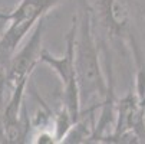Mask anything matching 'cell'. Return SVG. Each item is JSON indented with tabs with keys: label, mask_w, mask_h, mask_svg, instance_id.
<instances>
[{
	"label": "cell",
	"mask_w": 145,
	"mask_h": 144,
	"mask_svg": "<svg viewBox=\"0 0 145 144\" xmlns=\"http://www.w3.org/2000/svg\"><path fill=\"white\" fill-rule=\"evenodd\" d=\"M75 71L79 89L80 110L82 105L88 108H98L111 94L112 84H108L99 62L98 45L92 26V9L86 3L76 30L75 40ZM84 111V110H82Z\"/></svg>",
	"instance_id": "cell-1"
},
{
	"label": "cell",
	"mask_w": 145,
	"mask_h": 144,
	"mask_svg": "<svg viewBox=\"0 0 145 144\" xmlns=\"http://www.w3.org/2000/svg\"><path fill=\"white\" fill-rule=\"evenodd\" d=\"M62 0H20L17 7L9 13L6 30L0 36V81L3 79L9 60L29 32L43 16Z\"/></svg>",
	"instance_id": "cell-2"
},
{
	"label": "cell",
	"mask_w": 145,
	"mask_h": 144,
	"mask_svg": "<svg viewBox=\"0 0 145 144\" xmlns=\"http://www.w3.org/2000/svg\"><path fill=\"white\" fill-rule=\"evenodd\" d=\"M78 23L76 17L73 19V25L66 37V53L62 58L50 55L46 49H42L40 62L49 65L60 78L62 82V108H65L73 122L80 117V99L75 71V40H76Z\"/></svg>",
	"instance_id": "cell-3"
},
{
	"label": "cell",
	"mask_w": 145,
	"mask_h": 144,
	"mask_svg": "<svg viewBox=\"0 0 145 144\" xmlns=\"http://www.w3.org/2000/svg\"><path fill=\"white\" fill-rule=\"evenodd\" d=\"M42 35H43V22H40L35 26V30L27 40V43L14 52L12 59L9 60L7 68L5 71L3 79L0 81L2 89L12 91L13 88L23 85L29 82L30 74L37 62H40V53H42Z\"/></svg>",
	"instance_id": "cell-4"
},
{
	"label": "cell",
	"mask_w": 145,
	"mask_h": 144,
	"mask_svg": "<svg viewBox=\"0 0 145 144\" xmlns=\"http://www.w3.org/2000/svg\"><path fill=\"white\" fill-rule=\"evenodd\" d=\"M95 5L102 25L106 28L108 33L134 42L129 32V12L127 0H95Z\"/></svg>",
	"instance_id": "cell-5"
}]
</instances>
